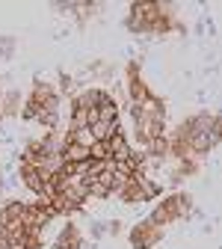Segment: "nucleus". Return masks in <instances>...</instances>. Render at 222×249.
<instances>
[{"mask_svg":"<svg viewBox=\"0 0 222 249\" xmlns=\"http://www.w3.org/2000/svg\"><path fill=\"white\" fill-rule=\"evenodd\" d=\"M160 237H163V229H157V226H151V223H142V226H137V229L131 231V246H134V249H151Z\"/></svg>","mask_w":222,"mask_h":249,"instance_id":"f257e3e1","label":"nucleus"},{"mask_svg":"<svg viewBox=\"0 0 222 249\" xmlns=\"http://www.w3.org/2000/svg\"><path fill=\"white\" fill-rule=\"evenodd\" d=\"M145 12H148V3H134V9H131V15H128V30H134V33H142V30H148Z\"/></svg>","mask_w":222,"mask_h":249,"instance_id":"7ed1b4c3","label":"nucleus"},{"mask_svg":"<svg viewBox=\"0 0 222 249\" xmlns=\"http://www.w3.org/2000/svg\"><path fill=\"white\" fill-rule=\"evenodd\" d=\"M21 178H24V184L30 187L33 193H45V184H48V178L39 172V166H33V163H24V169H21Z\"/></svg>","mask_w":222,"mask_h":249,"instance_id":"f03ea898","label":"nucleus"},{"mask_svg":"<svg viewBox=\"0 0 222 249\" xmlns=\"http://www.w3.org/2000/svg\"><path fill=\"white\" fill-rule=\"evenodd\" d=\"M53 249H80V234L74 226H66L62 229V234L53 240Z\"/></svg>","mask_w":222,"mask_h":249,"instance_id":"20e7f679","label":"nucleus"}]
</instances>
